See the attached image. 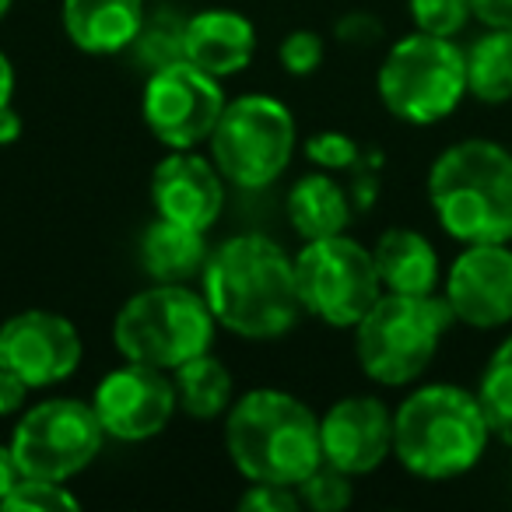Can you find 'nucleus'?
<instances>
[{"label": "nucleus", "mask_w": 512, "mask_h": 512, "mask_svg": "<svg viewBox=\"0 0 512 512\" xmlns=\"http://www.w3.org/2000/svg\"><path fill=\"white\" fill-rule=\"evenodd\" d=\"M200 278L214 320L249 341L285 337L306 309L295 278V256L267 235L246 232L225 239L207 253Z\"/></svg>", "instance_id": "obj_1"}, {"label": "nucleus", "mask_w": 512, "mask_h": 512, "mask_svg": "<svg viewBox=\"0 0 512 512\" xmlns=\"http://www.w3.org/2000/svg\"><path fill=\"white\" fill-rule=\"evenodd\" d=\"M428 204L449 239L512 242V151L488 137H467L428 169Z\"/></svg>", "instance_id": "obj_2"}, {"label": "nucleus", "mask_w": 512, "mask_h": 512, "mask_svg": "<svg viewBox=\"0 0 512 512\" xmlns=\"http://www.w3.org/2000/svg\"><path fill=\"white\" fill-rule=\"evenodd\" d=\"M225 446L246 481L299 488L323 463L320 418L285 390H249L228 407Z\"/></svg>", "instance_id": "obj_3"}, {"label": "nucleus", "mask_w": 512, "mask_h": 512, "mask_svg": "<svg viewBox=\"0 0 512 512\" xmlns=\"http://www.w3.org/2000/svg\"><path fill=\"white\" fill-rule=\"evenodd\" d=\"M491 439L477 393L453 383L414 390L393 411V456L425 481H449L477 467Z\"/></svg>", "instance_id": "obj_4"}, {"label": "nucleus", "mask_w": 512, "mask_h": 512, "mask_svg": "<svg viewBox=\"0 0 512 512\" xmlns=\"http://www.w3.org/2000/svg\"><path fill=\"white\" fill-rule=\"evenodd\" d=\"M456 323L446 299L383 292L358 320L355 351L365 376L383 386H407L432 365L439 341Z\"/></svg>", "instance_id": "obj_5"}, {"label": "nucleus", "mask_w": 512, "mask_h": 512, "mask_svg": "<svg viewBox=\"0 0 512 512\" xmlns=\"http://www.w3.org/2000/svg\"><path fill=\"white\" fill-rule=\"evenodd\" d=\"M214 323L218 320L204 295L186 285L155 281V288H144L123 302L113 320V341L127 362L169 372L211 351Z\"/></svg>", "instance_id": "obj_6"}, {"label": "nucleus", "mask_w": 512, "mask_h": 512, "mask_svg": "<svg viewBox=\"0 0 512 512\" xmlns=\"http://www.w3.org/2000/svg\"><path fill=\"white\" fill-rule=\"evenodd\" d=\"M376 92L397 120L432 127L467 95V60L446 36L411 32L397 39L376 74Z\"/></svg>", "instance_id": "obj_7"}, {"label": "nucleus", "mask_w": 512, "mask_h": 512, "mask_svg": "<svg viewBox=\"0 0 512 512\" xmlns=\"http://www.w3.org/2000/svg\"><path fill=\"white\" fill-rule=\"evenodd\" d=\"M207 144L228 183L242 190H264L292 162L295 116L271 95H239L225 102Z\"/></svg>", "instance_id": "obj_8"}, {"label": "nucleus", "mask_w": 512, "mask_h": 512, "mask_svg": "<svg viewBox=\"0 0 512 512\" xmlns=\"http://www.w3.org/2000/svg\"><path fill=\"white\" fill-rule=\"evenodd\" d=\"M295 278L306 313L327 327H358L365 313L383 295L376 256L348 235L309 239L295 256Z\"/></svg>", "instance_id": "obj_9"}, {"label": "nucleus", "mask_w": 512, "mask_h": 512, "mask_svg": "<svg viewBox=\"0 0 512 512\" xmlns=\"http://www.w3.org/2000/svg\"><path fill=\"white\" fill-rule=\"evenodd\" d=\"M106 428L92 404L74 397H53L29 407L11 435L22 477H50V481H71L99 456Z\"/></svg>", "instance_id": "obj_10"}, {"label": "nucleus", "mask_w": 512, "mask_h": 512, "mask_svg": "<svg viewBox=\"0 0 512 512\" xmlns=\"http://www.w3.org/2000/svg\"><path fill=\"white\" fill-rule=\"evenodd\" d=\"M221 109H225L221 81L193 67L190 60L148 74L141 113L165 148H197L211 141Z\"/></svg>", "instance_id": "obj_11"}, {"label": "nucleus", "mask_w": 512, "mask_h": 512, "mask_svg": "<svg viewBox=\"0 0 512 512\" xmlns=\"http://www.w3.org/2000/svg\"><path fill=\"white\" fill-rule=\"evenodd\" d=\"M92 407L109 439L144 442L165 432L179 407V397L165 369L127 362L99 379Z\"/></svg>", "instance_id": "obj_12"}, {"label": "nucleus", "mask_w": 512, "mask_h": 512, "mask_svg": "<svg viewBox=\"0 0 512 512\" xmlns=\"http://www.w3.org/2000/svg\"><path fill=\"white\" fill-rule=\"evenodd\" d=\"M85 344L67 316L25 309L0 327V365L25 379L32 390L64 383L81 365Z\"/></svg>", "instance_id": "obj_13"}, {"label": "nucleus", "mask_w": 512, "mask_h": 512, "mask_svg": "<svg viewBox=\"0 0 512 512\" xmlns=\"http://www.w3.org/2000/svg\"><path fill=\"white\" fill-rule=\"evenodd\" d=\"M456 323L495 330L512 323V249L509 242H474L453 260L446 295Z\"/></svg>", "instance_id": "obj_14"}, {"label": "nucleus", "mask_w": 512, "mask_h": 512, "mask_svg": "<svg viewBox=\"0 0 512 512\" xmlns=\"http://www.w3.org/2000/svg\"><path fill=\"white\" fill-rule=\"evenodd\" d=\"M323 460L344 474H372L393 453V414L379 397H344L320 418Z\"/></svg>", "instance_id": "obj_15"}, {"label": "nucleus", "mask_w": 512, "mask_h": 512, "mask_svg": "<svg viewBox=\"0 0 512 512\" xmlns=\"http://www.w3.org/2000/svg\"><path fill=\"white\" fill-rule=\"evenodd\" d=\"M221 179L225 176L214 165V158H200L193 148H172V155H165L151 176L155 211L169 221L207 232L225 204Z\"/></svg>", "instance_id": "obj_16"}, {"label": "nucleus", "mask_w": 512, "mask_h": 512, "mask_svg": "<svg viewBox=\"0 0 512 512\" xmlns=\"http://www.w3.org/2000/svg\"><path fill=\"white\" fill-rule=\"evenodd\" d=\"M256 57V29L246 15L207 8L186 18V60L211 78H232Z\"/></svg>", "instance_id": "obj_17"}, {"label": "nucleus", "mask_w": 512, "mask_h": 512, "mask_svg": "<svg viewBox=\"0 0 512 512\" xmlns=\"http://www.w3.org/2000/svg\"><path fill=\"white\" fill-rule=\"evenodd\" d=\"M144 15V0H64V32L78 50L109 57L134 46Z\"/></svg>", "instance_id": "obj_18"}, {"label": "nucleus", "mask_w": 512, "mask_h": 512, "mask_svg": "<svg viewBox=\"0 0 512 512\" xmlns=\"http://www.w3.org/2000/svg\"><path fill=\"white\" fill-rule=\"evenodd\" d=\"M383 292L432 295L439 288V253L414 228H386L372 246Z\"/></svg>", "instance_id": "obj_19"}, {"label": "nucleus", "mask_w": 512, "mask_h": 512, "mask_svg": "<svg viewBox=\"0 0 512 512\" xmlns=\"http://www.w3.org/2000/svg\"><path fill=\"white\" fill-rule=\"evenodd\" d=\"M207 242L200 228L179 225V221H169L158 214L141 235V264L144 271L155 281H165V285H183L193 274L204 271L207 264Z\"/></svg>", "instance_id": "obj_20"}, {"label": "nucleus", "mask_w": 512, "mask_h": 512, "mask_svg": "<svg viewBox=\"0 0 512 512\" xmlns=\"http://www.w3.org/2000/svg\"><path fill=\"white\" fill-rule=\"evenodd\" d=\"M288 221L302 239H327V235H341L351 221V200L341 183L327 176V172H309V176L295 179L288 190Z\"/></svg>", "instance_id": "obj_21"}, {"label": "nucleus", "mask_w": 512, "mask_h": 512, "mask_svg": "<svg viewBox=\"0 0 512 512\" xmlns=\"http://www.w3.org/2000/svg\"><path fill=\"white\" fill-rule=\"evenodd\" d=\"M467 60V95L484 106L512 99V29H484L463 50Z\"/></svg>", "instance_id": "obj_22"}, {"label": "nucleus", "mask_w": 512, "mask_h": 512, "mask_svg": "<svg viewBox=\"0 0 512 512\" xmlns=\"http://www.w3.org/2000/svg\"><path fill=\"white\" fill-rule=\"evenodd\" d=\"M172 372H176L172 383H176L179 411H186L190 418L211 421L232 407V376L211 351L190 358Z\"/></svg>", "instance_id": "obj_23"}, {"label": "nucleus", "mask_w": 512, "mask_h": 512, "mask_svg": "<svg viewBox=\"0 0 512 512\" xmlns=\"http://www.w3.org/2000/svg\"><path fill=\"white\" fill-rule=\"evenodd\" d=\"M477 400L484 407L491 435L512 449V337H505L484 365Z\"/></svg>", "instance_id": "obj_24"}, {"label": "nucleus", "mask_w": 512, "mask_h": 512, "mask_svg": "<svg viewBox=\"0 0 512 512\" xmlns=\"http://www.w3.org/2000/svg\"><path fill=\"white\" fill-rule=\"evenodd\" d=\"M130 53L148 74L186 60V18L165 8L155 11V15H144V25L137 32L134 46H130Z\"/></svg>", "instance_id": "obj_25"}, {"label": "nucleus", "mask_w": 512, "mask_h": 512, "mask_svg": "<svg viewBox=\"0 0 512 512\" xmlns=\"http://www.w3.org/2000/svg\"><path fill=\"white\" fill-rule=\"evenodd\" d=\"M78 495L67 491L64 481H50V477H22L11 488V495L0 502V509L8 512H57V509H78Z\"/></svg>", "instance_id": "obj_26"}, {"label": "nucleus", "mask_w": 512, "mask_h": 512, "mask_svg": "<svg viewBox=\"0 0 512 512\" xmlns=\"http://www.w3.org/2000/svg\"><path fill=\"white\" fill-rule=\"evenodd\" d=\"M302 505L316 512H341L351 505V474H344L341 467L323 460L306 481L299 484Z\"/></svg>", "instance_id": "obj_27"}, {"label": "nucleus", "mask_w": 512, "mask_h": 512, "mask_svg": "<svg viewBox=\"0 0 512 512\" xmlns=\"http://www.w3.org/2000/svg\"><path fill=\"white\" fill-rule=\"evenodd\" d=\"M407 8H411L414 29L446 39L460 36L470 18H474L470 0H407Z\"/></svg>", "instance_id": "obj_28"}, {"label": "nucleus", "mask_w": 512, "mask_h": 512, "mask_svg": "<svg viewBox=\"0 0 512 512\" xmlns=\"http://www.w3.org/2000/svg\"><path fill=\"white\" fill-rule=\"evenodd\" d=\"M306 155L313 158L320 169H365V165H379V155H365V148L358 141H351L348 134H334V130H323L306 141Z\"/></svg>", "instance_id": "obj_29"}, {"label": "nucleus", "mask_w": 512, "mask_h": 512, "mask_svg": "<svg viewBox=\"0 0 512 512\" xmlns=\"http://www.w3.org/2000/svg\"><path fill=\"white\" fill-rule=\"evenodd\" d=\"M278 57H281V67H285L288 74H295V78H306V74H313L316 67L323 64L320 32H313V29L288 32L285 43H281V50H278Z\"/></svg>", "instance_id": "obj_30"}, {"label": "nucleus", "mask_w": 512, "mask_h": 512, "mask_svg": "<svg viewBox=\"0 0 512 512\" xmlns=\"http://www.w3.org/2000/svg\"><path fill=\"white\" fill-rule=\"evenodd\" d=\"M299 505H302L299 488L264 484V481H253V488H246V495L239 498L242 512H295Z\"/></svg>", "instance_id": "obj_31"}, {"label": "nucleus", "mask_w": 512, "mask_h": 512, "mask_svg": "<svg viewBox=\"0 0 512 512\" xmlns=\"http://www.w3.org/2000/svg\"><path fill=\"white\" fill-rule=\"evenodd\" d=\"M334 36L344 46H372L383 36V22L376 15H369V11H348V15L337 18Z\"/></svg>", "instance_id": "obj_32"}, {"label": "nucleus", "mask_w": 512, "mask_h": 512, "mask_svg": "<svg viewBox=\"0 0 512 512\" xmlns=\"http://www.w3.org/2000/svg\"><path fill=\"white\" fill-rule=\"evenodd\" d=\"M29 390H32V386L25 383L18 372H11V369H4V365H0V414L22 411Z\"/></svg>", "instance_id": "obj_33"}, {"label": "nucleus", "mask_w": 512, "mask_h": 512, "mask_svg": "<svg viewBox=\"0 0 512 512\" xmlns=\"http://www.w3.org/2000/svg\"><path fill=\"white\" fill-rule=\"evenodd\" d=\"M470 11L484 29H512V0H470Z\"/></svg>", "instance_id": "obj_34"}, {"label": "nucleus", "mask_w": 512, "mask_h": 512, "mask_svg": "<svg viewBox=\"0 0 512 512\" xmlns=\"http://www.w3.org/2000/svg\"><path fill=\"white\" fill-rule=\"evenodd\" d=\"M22 481V467H18L15 453H11V442L8 446H0V502L11 495V488Z\"/></svg>", "instance_id": "obj_35"}, {"label": "nucleus", "mask_w": 512, "mask_h": 512, "mask_svg": "<svg viewBox=\"0 0 512 512\" xmlns=\"http://www.w3.org/2000/svg\"><path fill=\"white\" fill-rule=\"evenodd\" d=\"M22 137V120L11 106L0 109V144H15Z\"/></svg>", "instance_id": "obj_36"}, {"label": "nucleus", "mask_w": 512, "mask_h": 512, "mask_svg": "<svg viewBox=\"0 0 512 512\" xmlns=\"http://www.w3.org/2000/svg\"><path fill=\"white\" fill-rule=\"evenodd\" d=\"M11 92H15V67H11L8 53L0 50V109L11 106Z\"/></svg>", "instance_id": "obj_37"}, {"label": "nucleus", "mask_w": 512, "mask_h": 512, "mask_svg": "<svg viewBox=\"0 0 512 512\" xmlns=\"http://www.w3.org/2000/svg\"><path fill=\"white\" fill-rule=\"evenodd\" d=\"M8 8H11V0H0V22H4V15H8Z\"/></svg>", "instance_id": "obj_38"}]
</instances>
